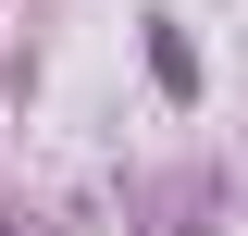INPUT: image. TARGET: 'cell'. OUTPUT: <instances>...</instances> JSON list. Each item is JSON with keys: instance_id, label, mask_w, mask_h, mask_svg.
<instances>
[{"instance_id": "6da1fadb", "label": "cell", "mask_w": 248, "mask_h": 236, "mask_svg": "<svg viewBox=\"0 0 248 236\" xmlns=\"http://www.w3.org/2000/svg\"><path fill=\"white\" fill-rule=\"evenodd\" d=\"M149 62H161V87H174V100H186V87H199V50H186V37H174V25H161V37H149Z\"/></svg>"}]
</instances>
